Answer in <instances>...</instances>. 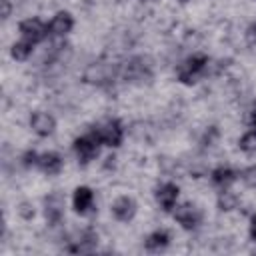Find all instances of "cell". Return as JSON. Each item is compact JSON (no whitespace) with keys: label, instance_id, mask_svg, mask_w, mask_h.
<instances>
[{"label":"cell","instance_id":"6da1fadb","mask_svg":"<svg viewBox=\"0 0 256 256\" xmlns=\"http://www.w3.org/2000/svg\"><path fill=\"white\" fill-rule=\"evenodd\" d=\"M208 66H210V58L206 54H202V52H196V54L184 58L178 64L176 78L182 84H194V82H198L208 72Z\"/></svg>","mask_w":256,"mask_h":256},{"label":"cell","instance_id":"7a4b0ae2","mask_svg":"<svg viewBox=\"0 0 256 256\" xmlns=\"http://www.w3.org/2000/svg\"><path fill=\"white\" fill-rule=\"evenodd\" d=\"M120 74L126 82H134V84H144L152 78V62L146 56H132L128 58L122 68Z\"/></svg>","mask_w":256,"mask_h":256},{"label":"cell","instance_id":"3957f363","mask_svg":"<svg viewBox=\"0 0 256 256\" xmlns=\"http://www.w3.org/2000/svg\"><path fill=\"white\" fill-rule=\"evenodd\" d=\"M94 134L100 138L102 146H110V148H118L124 140V126L118 118H108L98 122L94 128Z\"/></svg>","mask_w":256,"mask_h":256},{"label":"cell","instance_id":"277c9868","mask_svg":"<svg viewBox=\"0 0 256 256\" xmlns=\"http://www.w3.org/2000/svg\"><path fill=\"white\" fill-rule=\"evenodd\" d=\"M118 74V68L110 62H104V60H98V62H92L86 66L84 70V82L88 84H94V86H108L114 82Z\"/></svg>","mask_w":256,"mask_h":256},{"label":"cell","instance_id":"5b68a950","mask_svg":"<svg viewBox=\"0 0 256 256\" xmlns=\"http://www.w3.org/2000/svg\"><path fill=\"white\" fill-rule=\"evenodd\" d=\"M100 146H102V142H100V138L94 134V130H90V132L78 136V138L72 142V150H74L78 162H82V164L92 162V160L98 156Z\"/></svg>","mask_w":256,"mask_h":256},{"label":"cell","instance_id":"8992f818","mask_svg":"<svg viewBox=\"0 0 256 256\" xmlns=\"http://www.w3.org/2000/svg\"><path fill=\"white\" fill-rule=\"evenodd\" d=\"M172 216L174 220L184 228V230H194L198 228V224L202 222V212L196 204L192 202H182V204H176L174 210H172Z\"/></svg>","mask_w":256,"mask_h":256},{"label":"cell","instance_id":"52a82bcc","mask_svg":"<svg viewBox=\"0 0 256 256\" xmlns=\"http://www.w3.org/2000/svg\"><path fill=\"white\" fill-rule=\"evenodd\" d=\"M18 32H20V38H26V40H30L34 44L42 42L50 34L48 24H44L40 18H26V20H22L18 24Z\"/></svg>","mask_w":256,"mask_h":256},{"label":"cell","instance_id":"ba28073f","mask_svg":"<svg viewBox=\"0 0 256 256\" xmlns=\"http://www.w3.org/2000/svg\"><path fill=\"white\" fill-rule=\"evenodd\" d=\"M44 218L50 226H58L64 218V196L54 190L52 194L46 196L44 200Z\"/></svg>","mask_w":256,"mask_h":256},{"label":"cell","instance_id":"9c48e42d","mask_svg":"<svg viewBox=\"0 0 256 256\" xmlns=\"http://www.w3.org/2000/svg\"><path fill=\"white\" fill-rule=\"evenodd\" d=\"M154 196H156L158 206H160L164 212H172L174 206L178 204L180 188H178V184H174V182H164V184H160V186L156 188Z\"/></svg>","mask_w":256,"mask_h":256},{"label":"cell","instance_id":"30bf717a","mask_svg":"<svg viewBox=\"0 0 256 256\" xmlns=\"http://www.w3.org/2000/svg\"><path fill=\"white\" fill-rule=\"evenodd\" d=\"M110 212L118 222H130L138 212V204H136V200L132 196H118L112 202Z\"/></svg>","mask_w":256,"mask_h":256},{"label":"cell","instance_id":"8fae6325","mask_svg":"<svg viewBox=\"0 0 256 256\" xmlns=\"http://www.w3.org/2000/svg\"><path fill=\"white\" fill-rule=\"evenodd\" d=\"M30 128L34 134L46 138V136H52L54 130H56V120L52 114L44 112V110H36L30 114Z\"/></svg>","mask_w":256,"mask_h":256},{"label":"cell","instance_id":"7c38bea8","mask_svg":"<svg viewBox=\"0 0 256 256\" xmlns=\"http://www.w3.org/2000/svg\"><path fill=\"white\" fill-rule=\"evenodd\" d=\"M72 208L76 214L84 216L94 208V192L90 186H78L72 192Z\"/></svg>","mask_w":256,"mask_h":256},{"label":"cell","instance_id":"4fadbf2b","mask_svg":"<svg viewBox=\"0 0 256 256\" xmlns=\"http://www.w3.org/2000/svg\"><path fill=\"white\" fill-rule=\"evenodd\" d=\"M72 28H74V18L68 10H58L52 16V20L48 22V30L54 36H66Z\"/></svg>","mask_w":256,"mask_h":256},{"label":"cell","instance_id":"5bb4252c","mask_svg":"<svg viewBox=\"0 0 256 256\" xmlns=\"http://www.w3.org/2000/svg\"><path fill=\"white\" fill-rule=\"evenodd\" d=\"M238 178H240V172H236V170L230 168V166H218V168H214V170L210 172V180H212V184L218 186L220 190L230 188Z\"/></svg>","mask_w":256,"mask_h":256},{"label":"cell","instance_id":"9a60e30c","mask_svg":"<svg viewBox=\"0 0 256 256\" xmlns=\"http://www.w3.org/2000/svg\"><path fill=\"white\" fill-rule=\"evenodd\" d=\"M62 166H64V160H62V156H60L58 152L50 150V152H42V154H40L38 170H42L44 174H48V176H56V174H60Z\"/></svg>","mask_w":256,"mask_h":256},{"label":"cell","instance_id":"2e32d148","mask_svg":"<svg viewBox=\"0 0 256 256\" xmlns=\"http://www.w3.org/2000/svg\"><path fill=\"white\" fill-rule=\"evenodd\" d=\"M98 244V234L92 230H82L78 234V238L74 240V244L68 246L70 252H92Z\"/></svg>","mask_w":256,"mask_h":256},{"label":"cell","instance_id":"e0dca14e","mask_svg":"<svg viewBox=\"0 0 256 256\" xmlns=\"http://www.w3.org/2000/svg\"><path fill=\"white\" fill-rule=\"evenodd\" d=\"M168 244H170V232L164 230V228H158V230H154L152 234H148V238H146V242H144L146 250H150V252H160V250H164Z\"/></svg>","mask_w":256,"mask_h":256},{"label":"cell","instance_id":"ac0fdd59","mask_svg":"<svg viewBox=\"0 0 256 256\" xmlns=\"http://www.w3.org/2000/svg\"><path fill=\"white\" fill-rule=\"evenodd\" d=\"M34 42H30V40H26V38H20V40H16L12 46H10V56L14 58V60H18V62H24V60H28L30 58V54L34 52Z\"/></svg>","mask_w":256,"mask_h":256},{"label":"cell","instance_id":"d6986e66","mask_svg":"<svg viewBox=\"0 0 256 256\" xmlns=\"http://www.w3.org/2000/svg\"><path fill=\"white\" fill-rule=\"evenodd\" d=\"M238 148H240L242 152H246V154L256 152V128H250V130H246V132L240 136Z\"/></svg>","mask_w":256,"mask_h":256},{"label":"cell","instance_id":"ffe728a7","mask_svg":"<svg viewBox=\"0 0 256 256\" xmlns=\"http://www.w3.org/2000/svg\"><path fill=\"white\" fill-rule=\"evenodd\" d=\"M236 206H238V196L232 194L228 188H224V190L218 194V208L224 210V212H230V210H234Z\"/></svg>","mask_w":256,"mask_h":256},{"label":"cell","instance_id":"44dd1931","mask_svg":"<svg viewBox=\"0 0 256 256\" xmlns=\"http://www.w3.org/2000/svg\"><path fill=\"white\" fill-rule=\"evenodd\" d=\"M38 160H40V154L36 150H26L22 154V166L24 168H38Z\"/></svg>","mask_w":256,"mask_h":256},{"label":"cell","instance_id":"7402d4cb","mask_svg":"<svg viewBox=\"0 0 256 256\" xmlns=\"http://www.w3.org/2000/svg\"><path fill=\"white\" fill-rule=\"evenodd\" d=\"M240 180L248 186H256V166H250L246 170L240 172Z\"/></svg>","mask_w":256,"mask_h":256},{"label":"cell","instance_id":"603a6c76","mask_svg":"<svg viewBox=\"0 0 256 256\" xmlns=\"http://www.w3.org/2000/svg\"><path fill=\"white\" fill-rule=\"evenodd\" d=\"M246 44L248 46H256V22L246 28Z\"/></svg>","mask_w":256,"mask_h":256},{"label":"cell","instance_id":"cb8c5ba5","mask_svg":"<svg viewBox=\"0 0 256 256\" xmlns=\"http://www.w3.org/2000/svg\"><path fill=\"white\" fill-rule=\"evenodd\" d=\"M18 212H20V214H22L26 220H30V218L34 216V208H30V204H26V202H22V204H20Z\"/></svg>","mask_w":256,"mask_h":256},{"label":"cell","instance_id":"d4e9b609","mask_svg":"<svg viewBox=\"0 0 256 256\" xmlns=\"http://www.w3.org/2000/svg\"><path fill=\"white\" fill-rule=\"evenodd\" d=\"M12 12V6H10V0H2V18L6 20Z\"/></svg>","mask_w":256,"mask_h":256},{"label":"cell","instance_id":"484cf974","mask_svg":"<svg viewBox=\"0 0 256 256\" xmlns=\"http://www.w3.org/2000/svg\"><path fill=\"white\" fill-rule=\"evenodd\" d=\"M248 234L252 240H256V214L250 218V226H248Z\"/></svg>","mask_w":256,"mask_h":256},{"label":"cell","instance_id":"4316f807","mask_svg":"<svg viewBox=\"0 0 256 256\" xmlns=\"http://www.w3.org/2000/svg\"><path fill=\"white\" fill-rule=\"evenodd\" d=\"M248 122H250V128H256V104H254V106H252V110H250Z\"/></svg>","mask_w":256,"mask_h":256},{"label":"cell","instance_id":"83f0119b","mask_svg":"<svg viewBox=\"0 0 256 256\" xmlns=\"http://www.w3.org/2000/svg\"><path fill=\"white\" fill-rule=\"evenodd\" d=\"M180 2H188V0H180Z\"/></svg>","mask_w":256,"mask_h":256}]
</instances>
